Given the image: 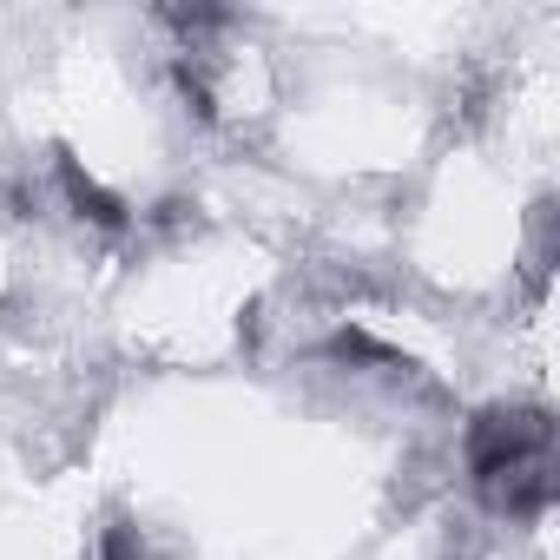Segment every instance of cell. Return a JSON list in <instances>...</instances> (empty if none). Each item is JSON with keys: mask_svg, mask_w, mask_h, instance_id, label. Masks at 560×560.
Returning <instances> with one entry per match:
<instances>
[{"mask_svg": "<svg viewBox=\"0 0 560 560\" xmlns=\"http://www.w3.org/2000/svg\"><path fill=\"white\" fill-rule=\"evenodd\" d=\"M100 560H145V540H139V527H132V521H113V527L100 534Z\"/></svg>", "mask_w": 560, "mask_h": 560, "instance_id": "4", "label": "cell"}, {"mask_svg": "<svg viewBox=\"0 0 560 560\" xmlns=\"http://www.w3.org/2000/svg\"><path fill=\"white\" fill-rule=\"evenodd\" d=\"M462 468L468 494L481 514L534 527L547 521L560 494V462H553V409L547 402H488L462 429Z\"/></svg>", "mask_w": 560, "mask_h": 560, "instance_id": "1", "label": "cell"}, {"mask_svg": "<svg viewBox=\"0 0 560 560\" xmlns=\"http://www.w3.org/2000/svg\"><path fill=\"white\" fill-rule=\"evenodd\" d=\"M448 560H475V553H468V547H462V553H448Z\"/></svg>", "mask_w": 560, "mask_h": 560, "instance_id": "5", "label": "cell"}, {"mask_svg": "<svg viewBox=\"0 0 560 560\" xmlns=\"http://www.w3.org/2000/svg\"><path fill=\"white\" fill-rule=\"evenodd\" d=\"M553 198H540L527 211V237H521V277H527V298H547V277H553Z\"/></svg>", "mask_w": 560, "mask_h": 560, "instance_id": "3", "label": "cell"}, {"mask_svg": "<svg viewBox=\"0 0 560 560\" xmlns=\"http://www.w3.org/2000/svg\"><path fill=\"white\" fill-rule=\"evenodd\" d=\"M54 172H60V198H67V211H73V218H86L93 231H126V224H132V205H126L119 191H106V185H100L73 152H60V159H54Z\"/></svg>", "mask_w": 560, "mask_h": 560, "instance_id": "2", "label": "cell"}]
</instances>
